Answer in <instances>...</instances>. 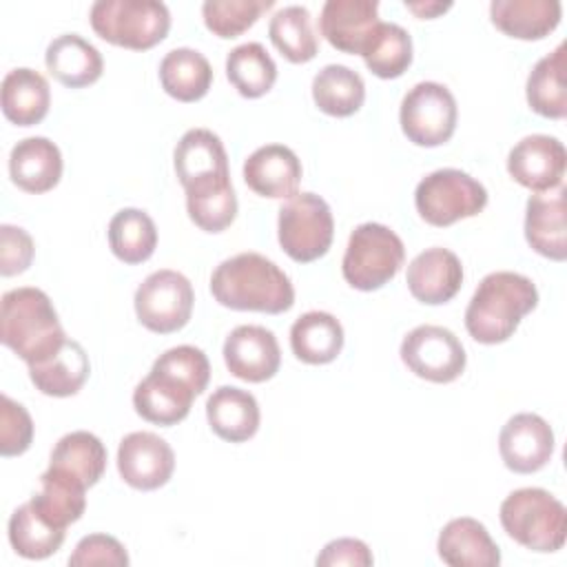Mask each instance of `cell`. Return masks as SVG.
<instances>
[{
    "label": "cell",
    "instance_id": "cell-1",
    "mask_svg": "<svg viewBox=\"0 0 567 567\" xmlns=\"http://www.w3.org/2000/svg\"><path fill=\"white\" fill-rule=\"evenodd\" d=\"M215 301L230 310L281 315L295 303L290 277L259 252H239L224 259L210 275Z\"/></svg>",
    "mask_w": 567,
    "mask_h": 567
},
{
    "label": "cell",
    "instance_id": "cell-2",
    "mask_svg": "<svg viewBox=\"0 0 567 567\" xmlns=\"http://www.w3.org/2000/svg\"><path fill=\"white\" fill-rule=\"evenodd\" d=\"M538 306L534 281L520 272L496 270L481 279L465 308V328L470 337L485 346L507 341L520 319Z\"/></svg>",
    "mask_w": 567,
    "mask_h": 567
},
{
    "label": "cell",
    "instance_id": "cell-3",
    "mask_svg": "<svg viewBox=\"0 0 567 567\" xmlns=\"http://www.w3.org/2000/svg\"><path fill=\"white\" fill-rule=\"evenodd\" d=\"M69 337L49 295L33 286L7 290L0 303V341L27 365L55 354Z\"/></svg>",
    "mask_w": 567,
    "mask_h": 567
},
{
    "label": "cell",
    "instance_id": "cell-4",
    "mask_svg": "<svg viewBox=\"0 0 567 567\" xmlns=\"http://www.w3.org/2000/svg\"><path fill=\"white\" fill-rule=\"evenodd\" d=\"M505 534L525 549L551 554L565 545V505L540 487H520L505 496L498 509Z\"/></svg>",
    "mask_w": 567,
    "mask_h": 567
},
{
    "label": "cell",
    "instance_id": "cell-5",
    "mask_svg": "<svg viewBox=\"0 0 567 567\" xmlns=\"http://www.w3.org/2000/svg\"><path fill=\"white\" fill-rule=\"evenodd\" d=\"M89 20L102 40L131 51L153 49L171 29L168 7L157 0H97Z\"/></svg>",
    "mask_w": 567,
    "mask_h": 567
},
{
    "label": "cell",
    "instance_id": "cell-6",
    "mask_svg": "<svg viewBox=\"0 0 567 567\" xmlns=\"http://www.w3.org/2000/svg\"><path fill=\"white\" fill-rule=\"evenodd\" d=\"M403 261L405 246L401 237L383 224L365 221L350 233L341 272L352 288L372 292L392 281Z\"/></svg>",
    "mask_w": 567,
    "mask_h": 567
},
{
    "label": "cell",
    "instance_id": "cell-7",
    "mask_svg": "<svg viewBox=\"0 0 567 567\" xmlns=\"http://www.w3.org/2000/svg\"><path fill=\"white\" fill-rule=\"evenodd\" d=\"M414 206L430 226L445 228L478 215L487 206V190L465 171L439 168L416 184Z\"/></svg>",
    "mask_w": 567,
    "mask_h": 567
},
{
    "label": "cell",
    "instance_id": "cell-8",
    "mask_svg": "<svg viewBox=\"0 0 567 567\" xmlns=\"http://www.w3.org/2000/svg\"><path fill=\"white\" fill-rule=\"evenodd\" d=\"M279 246L297 264L323 257L334 237V219L328 202L315 193H297L279 208Z\"/></svg>",
    "mask_w": 567,
    "mask_h": 567
},
{
    "label": "cell",
    "instance_id": "cell-9",
    "mask_svg": "<svg viewBox=\"0 0 567 567\" xmlns=\"http://www.w3.org/2000/svg\"><path fill=\"white\" fill-rule=\"evenodd\" d=\"M456 100L445 84L419 82L401 100V131L416 146L445 144L456 131Z\"/></svg>",
    "mask_w": 567,
    "mask_h": 567
},
{
    "label": "cell",
    "instance_id": "cell-10",
    "mask_svg": "<svg viewBox=\"0 0 567 567\" xmlns=\"http://www.w3.org/2000/svg\"><path fill=\"white\" fill-rule=\"evenodd\" d=\"M195 292L190 281L177 270H155L135 290L133 306L137 321L157 334L182 330L193 315Z\"/></svg>",
    "mask_w": 567,
    "mask_h": 567
},
{
    "label": "cell",
    "instance_id": "cell-11",
    "mask_svg": "<svg viewBox=\"0 0 567 567\" xmlns=\"http://www.w3.org/2000/svg\"><path fill=\"white\" fill-rule=\"evenodd\" d=\"M401 361L405 368L430 383L456 381L467 363L458 337L443 326H416L401 341Z\"/></svg>",
    "mask_w": 567,
    "mask_h": 567
},
{
    "label": "cell",
    "instance_id": "cell-12",
    "mask_svg": "<svg viewBox=\"0 0 567 567\" xmlns=\"http://www.w3.org/2000/svg\"><path fill=\"white\" fill-rule=\"evenodd\" d=\"M173 470L175 452L155 432H131L120 441L117 472L133 489H159L171 481Z\"/></svg>",
    "mask_w": 567,
    "mask_h": 567
},
{
    "label": "cell",
    "instance_id": "cell-13",
    "mask_svg": "<svg viewBox=\"0 0 567 567\" xmlns=\"http://www.w3.org/2000/svg\"><path fill=\"white\" fill-rule=\"evenodd\" d=\"M567 168V151L558 137L527 135L514 144L507 155V173L523 188L547 193L563 186Z\"/></svg>",
    "mask_w": 567,
    "mask_h": 567
},
{
    "label": "cell",
    "instance_id": "cell-14",
    "mask_svg": "<svg viewBox=\"0 0 567 567\" xmlns=\"http://www.w3.org/2000/svg\"><path fill=\"white\" fill-rule=\"evenodd\" d=\"M498 452L507 470L534 474L543 470L554 454V432L549 423L534 414H514L498 434Z\"/></svg>",
    "mask_w": 567,
    "mask_h": 567
},
{
    "label": "cell",
    "instance_id": "cell-15",
    "mask_svg": "<svg viewBox=\"0 0 567 567\" xmlns=\"http://www.w3.org/2000/svg\"><path fill=\"white\" fill-rule=\"evenodd\" d=\"M224 363L233 377L248 383H264L281 365L277 337L264 326H237L224 341Z\"/></svg>",
    "mask_w": 567,
    "mask_h": 567
},
{
    "label": "cell",
    "instance_id": "cell-16",
    "mask_svg": "<svg viewBox=\"0 0 567 567\" xmlns=\"http://www.w3.org/2000/svg\"><path fill=\"white\" fill-rule=\"evenodd\" d=\"M173 164L184 190L230 179L226 148L208 128L186 131L175 146Z\"/></svg>",
    "mask_w": 567,
    "mask_h": 567
},
{
    "label": "cell",
    "instance_id": "cell-17",
    "mask_svg": "<svg viewBox=\"0 0 567 567\" xmlns=\"http://www.w3.org/2000/svg\"><path fill=\"white\" fill-rule=\"evenodd\" d=\"M379 20L374 0H328L319 16V31L341 53L361 55L372 40Z\"/></svg>",
    "mask_w": 567,
    "mask_h": 567
},
{
    "label": "cell",
    "instance_id": "cell-18",
    "mask_svg": "<svg viewBox=\"0 0 567 567\" xmlns=\"http://www.w3.org/2000/svg\"><path fill=\"white\" fill-rule=\"evenodd\" d=\"M195 396L186 381L153 365L133 390V408L144 421L171 427L188 416Z\"/></svg>",
    "mask_w": 567,
    "mask_h": 567
},
{
    "label": "cell",
    "instance_id": "cell-19",
    "mask_svg": "<svg viewBox=\"0 0 567 567\" xmlns=\"http://www.w3.org/2000/svg\"><path fill=\"white\" fill-rule=\"evenodd\" d=\"M405 284L410 295L421 303H447L463 286L461 259L447 248H427L410 261Z\"/></svg>",
    "mask_w": 567,
    "mask_h": 567
},
{
    "label": "cell",
    "instance_id": "cell-20",
    "mask_svg": "<svg viewBox=\"0 0 567 567\" xmlns=\"http://www.w3.org/2000/svg\"><path fill=\"white\" fill-rule=\"evenodd\" d=\"M301 173L299 157L284 144L259 146L244 162L246 186L268 199H288L297 195Z\"/></svg>",
    "mask_w": 567,
    "mask_h": 567
},
{
    "label": "cell",
    "instance_id": "cell-21",
    "mask_svg": "<svg viewBox=\"0 0 567 567\" xmlns=\"http://www.w3.org/2000/svg\"><path fill=\"white\" fill-rule=\"evenodd\" d=\"M525 239L538 255L551 261L567 259L565 186L534 193L525 206Z\"/></svg>",
    "mask_w": 567,
    "mask_h": 567
},
{
    "label": "cell",
    "instance_id": "cell-22",
    "mask_svg": "<svg viewBox=\"0 0 567 567\" xmlns=\"http://www.w3.org/2000/svg\"><path fill=\"white\" fill-rule=\"evenodd\" d=\"M439 558L450 567H498L501 549L487 527L470 516L452 518L436 540Z\"/></svg>",
    "mask_w": 567,
    "mask_h": 567
},
{
    "label": "cell",
    "instance_id": "cell-23",
    "mask_svg": "<svg viewBox=\"0 0 567 567\" xmlns=\"http://www.w3.org/2000/svg\"><path fill=\"white\" fill-rule=\"evenodd\" d=\"M9 175L24 193H47L62 177V153L49 137H24L11 148Z\"/></svg>",
    "mask_w": 567,
    "mask_h": 567
},
{
    "label": "cell",
    "instance_id": "cell-24",
    "mask_svg": "<svg viewBox=\"0 0 567 567\" xmlns=\"http://www.w3.org/2000/svg\"><path fill=\"white\" fill-rule=\"evenodd\" d=\"M47 71L69 89H84L102 78V53L78 33H62L47 47Z\"/></svg>",
    "mask_w": 567,
    "mask_h": 567
},
{
    "label": "cell",
    "instance_id": "cell-25",
    "mask_svg": "<svg viewBox=\"0 0 567 567\" xmlns=\"http://www.w3.org/2000/svg\"><path fill=\"white\" fill-rule=\"evenodd\" d=\"M206 419L219 439L244 443L257 434L261 414L257 399L248 390L221 385L206 401Z\"/></svg>",
    "mask_w": 567,
    "mask_h": 567
},
{
    "label": "cell",
    "instance_id": "cell-26",
    "mask_svg": "<svg viewBox=\"0 0 567 567\" xmlns=\"http://www.w3.org/2000/svg\"><path fill=\"white\" fill-rule=\"evenodd\" d=\"M563 16L558 0H494L489 4L492 24L516 40H543Z\"/></svg>",
    "mask_w": 567,
    "mask_h": 567
},
{
    "label": "cell",
    "instance_id": "cell-27",
    "mask_svg": "<svg viewBox=\"0 0 567 567\" xmlns=\"http://www.w3.org/2000/svg\"><path fill=\"white\" fill-rule=\"evenodd\" d=\"M89 374V354L75 339H66L55 354L29 365V379L35 390L58 399L78 394L86 383Z\"/></svg>",
    "mask_w": 567,
    "mask_h": 567
},
{
    "label": "cell",
    "instance_id": "cell-28",
    "mask_svg": "<svg viewBox=\"0 0 567 567\" xmlns=\"http://www.w3.org/2000/svg\"><path fill=\"white\" fill-rule=\"evenodd\" d=\"M0 104L4 117L16 126L40 124L51 104V89L44 75L20 66L4 75L0 89Z\"/></svg>",
    "mask_w": 567,
    "mask_h": 567
},
{
    "label": "cell",
    "instance_id": "cell-29",
    "mask_svg": "<svg viewBox=\"0 0 567 567\" xmlns=\"http://www.w3.org/2000/svg\"><path fill=\"white\" fill-rule=\"evenodd\" d=\"M292 354L308 365H323L339 357L343 348V326L323 310L301 315L290 328Z\"/></svg>",
    "mask_w": 567,
    "mask_h": 567
},
{
    "label": "cell",
    "instance_id": "cell-30",
    "mask_svg": "<svg viewBox=\"0 0 567 567\" xmlns=\"http://www.w3.org/2000/svg\"><path fill=\"white\" fill-rule=\"evenodd\" d=\"M159 84L177 102H197L213 84V66L195 49H173L159 62Z\"/></svg>",
    "mask_w": 567,
    "mask_h": 567
},
{
    "label": "cell",
    "instance_id": "cell-31",
    "mask_svg": "<svg viewBox=\"0 0 567 567\" xmlns=\"http://www.w3.org/2000/svg\"><path fill=\"white\" fill-rule=\"evenodd\" d=\"M525 97L534 113L563 120L567 115L565 89V44H558L549 55L540 58L527 75Z\"/></svg>",
    "mask_w": 567,
    "mask_h": 567
},
{
    "label": "cell",
    "instance_id": "cell-32",
    "mask_svg": "<svg viewBox=\"0 0 567 567\" xmlns=\"http://www.w3.org/2000/svg\"><path fill=\"white\" fill-rule=\"evenodd\" d=\"M49 467L73 476L89 489L102 478L106 470V447L95 434L86 430L69 432L55 443Z\"/></svg>",
    "mask_w": 567,
    "mask_h": 567
},
{
    "label": "cell",
    "instance_id": "cell-33",
    "mask_svg": "<svg viewBox=\"0 0 567 567\" xmlns=\"http://www.w3.org/2000/svg\"><path fill=\"white\" fill-rule=\"evenodd\" d=\"M42 489L31 498L35 509L58 529L80 520L86 509V487L73 476L49 467L40 476Z\"/></svg>",
    "mask_w": 567,
    "mask_h": 567
},
{
    "label": "cell",
    "instance_id": "cell-34",
    "mask_svg": "<svg viewBox=\"0 0 567 567\" xmlns=\"http://www.w3.org/2000/svg\"><path fill=\"white\" fill-rule=\"evenodd\" d=\"M312 100L326 115L350 117L365 102L363 78L350 66L328 64L312 80Z\"/></svg>",
    "mask_w": 567,
    "mask_h": 567
},
{
    "label": "cell",
    "instance_id": "cell-35",
    "mask_svg": "<svg viewBox=\"0 0 567 567\" xmlns=\"http://www.w3.org/2000/svg\"><path fill=\"white\" fill-rule=\"evenodd\" d=\"M109 246L111 252L128 264H142L151 259L157 246V228L146 210L140 208H122L109 221Z\"/></svg>",
    "mask_w": 567,
    "mask_h": 567
},
{
    "label": "cell",
    "instance_id": "cell-36",
    "mask_svg": "<svg viewBox=\"0 0 567 567\" xmlns=\"http://www.w3.org/2000/svg\"><path fill=\"white\" fill-rule=\"evenodd\" d=\"M66 529L53 527L31 503H22L9 518V543L13 551L27 560L53 556L64 543Z\"/></svg>",
    "mask_w": 567,
    "mask_h": 567
},
{
    "label": "cell",
    "instance_id": "cell-37",
    "mask_svg": "<svg viewBox=\"0 0 567 567\" xmlns=\"http://www.w3.org/2000/svg\"><path fill=\"white\" fill-rule=\"evenodd\" d=\"M226 78L241 97L266 95L277 80V64L259 42L235 47L226 58Z\"/></svg>",
    "mask_w": 567,
    "mask_h": 567
},
{
    "label": "cell",
    "instance_id": "cell-38",
    "mask_svg": "<svg viewBox=\"0 0 567 567\" xmlns=\"http://www.w3.org/2000/svg\"><path fill=\"white\" fill-rule=\"evenodd\" d=\"M268 35L275 49L292 64L310 62L317 51V35L312 31L310 11L301 4H290L279 9L268 24Z\"/></svg>",
    "mask_w": 567,
    "mask_h": 567
},
{
    "label": "cell",
    "instance_id": "cell-39",
    "mask_svg": "<svg viewBox=\"0 0 567 567\" xmlns=\"http://www.w3.org/2000/svg\"><path fill=\"white\" fill-rule=\"evenodd\" d=\"M361 58L377 78H401L412 64V38L401 24L381 22Z\"/></svg>",
    "mask_w": 567,
    "mask_h": 567
},
{
    "label": "cell",
    "instance_id": "cell-40",
    "mask_svg": "<svg viewBox=\"0 0 567 567\" xmlns=\"http://www.w3.org/2000/svg\"><path fill=\"white\" fill-rule=\"evenodd\" d=\"M186 210L204 233L226 230L237 217V195L230 179L186 190Z\"/></svg>",
    "mask_w": 567,
    "mask_h": 567
},
{
    "label": "cell",
    "instance_id": "cell-41",
    "mask_svg": "<svg viewBox=\"0 0 567 567\" xmlns=\"http://www.w3.org/2000/svg\"><path fill=\"white\" fill-rule=\"evenodd\" d=\"M272 4V0H206L202 18L210 33L230 40L248 31Z\"/></svg>",
    "mask_w": 567,
    "mask_h": 567
},
{
    "label": "cell",
    "instance_id": "cell-42",
    "mask_svg": "<svg viewBox=\"0 0 567 567\" xmlns=\"http://www.w3.org/2000/svg\"><path fill=\"white\" fill-rule=\"evenodd\" d=\"M33 421L27 408L11 396H0V454L20 456L31 447Z\"/></svg>",
    "mask_w": 567,
    "mask_h": 567
},
{
    "label": "cell",
    "instance_id": "cell-43",
    "mask_svg": "<svg viewBox=\"0 0 567 567\" xmlns=\"http://www.w3.org/2000/svg\"><path fill=\"white\" fill-rule=\"evenodd\" d=\"M153 365L179 377L182 381H186L197 392V396L206 390L208 379H210L208 357L195 346L171 348L164 354H159Z\"/></svg>",
    "mask_w": 567,
    "mask_h": 567
},
{
    "label": "cell",
    "instance_id": "cell-44",
    "mask_svg": "<svg viewBox=\"0 0 567 567\" xmlns=\"http://www.w3.org/2000/svg\"><path fill=\"white\" fill-rule=\"evenodd\" d=\"M71 567H91V565H111L126 567L128 554L126 547L109 534H89L78 540L73 554L69 556Z\"/></svg>",
    "mask_w": 567,
    "mask_h": 567
},
{
    "label": "cell",
    "instance_id": "cell-45",
    "mask_svg": "<svg viewBox=\"0 0 567 567\" xmlns=\"http://www.w3.org/2000/svg\"><path fill=\"white\" fill-rule=\"evenodd\" d=\"M33 239L31 235L11 224L0 226V275L2 277H13L24 272L31 261H33Z\"/></svg>",
    "mask_w": 567,
    "mask_h": 567
},
{
    "label": "cell",
    "instance_id": "cell-46",
    "mask_svg": "<svg viewBox=\"0 0 567 567\" xmlns=\"http://www.w3.org/2000/svg\"><path fill=\"white\" fill-rule=\"evenodd\" d=\"M315 563L319 567H339V565L370 567L374 563V556L370 547L359 538H337V540H330L319 551Z\"/></svg>",
    "mask_w": 567,
    "mask_h": 567
},
{
    "label": "cell",
    "instance_id": "cell-47",
    "mask_svg": "<svg viewBox=\"0 0 567 567\" xmlns=\"http://www.w3.org/2000/svg\"><path fill=\"white\" fill-rule=\"evenodd\" d=\"M408 11H412L416 18L421 20H432L441 13H445L447 9H452V2H405Z\"/></svg>",
    "mask_w": 567,
    "mask_h": 567
}]
</instances>
